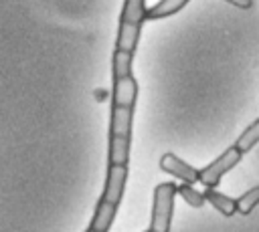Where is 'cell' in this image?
Segmentation results:
<instances>
[{"mask_svg": "<svg viewBox=\"0 0 259 232\" xmlns=\"http://www.w3.org/2000/svg\"><path fill=\"white\" fill-rule=\"evenodd\" d=\"M125 180H127V165H109L105 188H103V194L97 202V208H95V214L91 220V228L95 232H107L109 230V226L117 214V206L121 202V196H123Z\"/></svg>", "mask_w": 259, "mask_h": 232, "instance_id": "1", "label": "cell"}, {"mask_svg": "<svg viewBox=\"0 0 259 232\" xmlns=\"http://www.w3.org/2000/svg\"><path fill=\"white\" fill-rule=\"evenodd\" d=\"M132 121L134 109L111 107V125H109V165H127L130 143H132Z\"/></svg>", "mask_w": 259, "mask_h": 232, "instance_id": "2", "label": "cell"}, {"mask_svg": "<svg viewBox=\"0 0 259 232\" xmlns=\"http://www.w3.org/2000/svg\"><path fill=\"white\" fill-rule=\"evenodd\" d=\"M132 59H134V52L115 48L113 63H111V71H113V105L127 107V109H134L136 99H138V83H136L134 73H132Z\"/></svg>", "mask_w": 259, "mask_h": 232, "instance_id": "3", "label": "cell"}, {"mask_svg": "<svg viewBox=\"0 0 259 232\" xmlns=\"http://www.w3.org/2000/svg\"><path fill=\"white\" fill-rule=\"evenodd\" d=\"M146 20L144 0H125L119 18V32H117V48L134 52L138 46L142 22Z\"/></svg>", "mask_w": 259, "mask_h": 232, "instance_id": "4", "label": "cell"}, {"mask_svg": "<svg viewBox=\"0 0 259 232\" xmlns=\"http://www.w3.org/2000/svg\"><path fill=\"white\" fill-rule=\"evenodd\" d=\"M176 194H178V186L172 182H164L156 186L154 204H152V220H150L152 232H170Z\"/></svg>", "mask_w": 259, "mask_h": 232, "instance_id": "5", "label": "cell"}, {"mask_svg": "<svg viewBox=\"0 0 259 232\" xmlns=\"http://www.w3.org/2000/svg\"><path fill=\"white\" fill-rule=\"evenodd\" d=\"M241 157H243V151H239L237 145L225 149L212 163H208L206 167L200 169V178H198V182H202V186H206V188H214V186H219L221 178H223L229 169H233V167L241 161Z\"/></svg>", "mask_w": 259, "mask_h": 232, "instance_id": "6", "label": "cell"}, {"mask_svg": "<svg viewBox=\"0 0 259 232\" xmlns=\"http://www.w3.org/2000/svg\"><path fill=\"white\" fill-rule=\"evenodd\" d=\"M160 167H162L164 171H168L170 176L178 178V180L184 182V184H194V182H198V178H200V169L188 165L184 159H180L176 153H170V151L160 157Z\"/></svg>", "mask_w": 259, "mask_h": 232, "instance_id": "7", "label": "cell"}, {"mask_svg": "<svg viewBox=\"0 0 259 232\" xmlns=\"http://www.w3.org/2000/svg\"><path fill=\"white\" fill-rule=\"evenodd\" d=\"M190 0H160L156 2L152 8L146 10V20H158V18H166L176 14L178 10H182Z\"/></svg>", "mask_w": 259, "mask_h": 232, "instance_id": "8", "label": "cell"}, {"mask_svg": "<svg viewBox=\"0 0 259 232\" xmlns=\"http://www.w3.org/2000/svg\"><path fill=\"white\" fill-rule=\"evenodd\" d=\"M204 198H206V202H210V206L217 208L223 216H233L235 212H239V210H237V200H233V198H229V196L217 192L214 188H206V190H204Z\"/></svg>", "mask_w": 259, "mask_h": 232, "instance_id": "9", "label": "cell"}, {"mask_svg": "<svg viewBox=\"0 0 259 232\" xmlns=\"http://www.w3.org/2000/svg\"><path fill=\"white\" fill-rule=\"evenodd\" d=\"M259 143V119H255L241 135H239V139H237V147H239V151H249L253 145H257Z\"/></svg>", "mask_w": 259, "mask_h": 232, "instance_id": "10", "label": "cell"}, {"mask_svg": "<svg viewBox=\"0 0 259 232\" xmlns=\"http://www.w3.org/2000/svg\"><path fill=\"white\" fill-rule=\"evenodd\" d=\"M178 196H180L188 206H192V208H202L204 202H206L204 192H198V190L192 188V184H184V182L178 186Z\"/></svg>", "mask_w": 259, "mask_h": 232, "instance_id": "11", "label": "cell"}, {"mask_svg": "<svg viewBox=\"0 0 259 232\" xmlns=\"http://www.w3.org/2000/svg\"><path fill=\"white\" fill-rule=\"evenodd\" d=\"M257 204H259V186L247 190L241 198H237V210H239L241 214H245V216L251 214V210H253Z\"/></svg>", "mask_w": 259, "mask_h": 232, "instance_id": "12", "label": "cell"}, {"mask_svg": "<svg viewBox=\"0 0 259 232\" xmlns=\"http://www.w3.org/2000/svg\"><path fill=\"white\" fill-rule=\"evenodd\" d=\"M225 2H229V4H233L237 8H243V10H249L253 6V0H225Z\"/></svg>", "mask_w": 259, "mask_h": 232, "instance_id": "13", "label": "cell"}, {"mask_svg": "<svg viewBox=\"0 0 259 232\" xmlns=\"http://www.w3.org/2000/svg\"><path fill=\"white\" fill-rule=\"evenodd\" d=\"M87 232H95V230H93V228H89V230H87Z\"/></svg>", "mask_w": 259, "mask_h": 232, "instance_id": "14", "label": "cell"}, {"mask_svg": "<svg viewBox=\"0 0 259 232\" xmlns=\"http://www.w3.org/2000/svg\"><path fill=\"white\" fill-rule=\"evenodd\" d=\"M146 232H152V230H146Z\"/></svg>", "mask_w": 259, "mask_h": 232, "instance_id": "15", "label": "cell"}]
</instances>
